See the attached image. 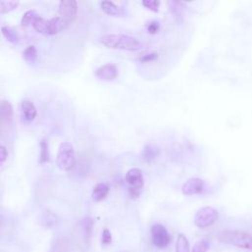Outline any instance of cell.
I'll return each instance as SVG.
<instances>
[{"label": "cell", "mask_w": 252, "mask_h": 252, "mask_svg": "<svg viewBox=\"0 0 252 252\" xmlns=\"http://www.w3.org/2000/svg\"><path fill=\"white\" fill-rule=\"evenodd\" d=\"M99 41L104 47L113 50L136 51L142 49V44L136 38L126 35H104Z\"/></svg>", "instance_id": "6da1fadb"}, {"label": "cell", "mask_w": 252, "mask_h": 252, "mask_svg": "<svg viewBox=\"0 0 252 252\" xmlns=\"http://www.w3.org/2000/svg\"><path fill=\"white\" fill-rule=\"evenodd\" d=\"M221 242L231 244L239 248L252 249V235L240 230H224L218 234Z\"/></svg>", "instance_id": "7a4b0ae2"}, {"label": "cell", "mask_w": 252, "mask_h": 252, "mask_svg": "<svg viewBox=\"0 0 252 252\" xmlns=\"http://www.w3.org/2000/svg\"><path fill=\"white\" fill-rule=\"evenodd\" d=\"M75 152L73 146L68 142H63L60 144L57 156L56 164L57 167L64 172H68L73 169L75 165Z\"/></svg>", "instance_id": "3957f363"}, {"label": "cell", "mask_w": 252, "mask_h": 252, "mask_svg": "<svg viewBox=\"0 0 252 252\" xmlns=\"http://www.w3.org/2000/svg\"><path fill=\"white\" fill-rule=\"evenodd\" d=\"M125 182L129 186V194L131 198H138L144 186V177L141 170L130 169L125 175Z\"/></svg>", "instance_id": "277c9868"}, {"label": "cell", "mask_w": 252, "mask_h": 252, "mask_svg": "<svg viewBox=\"0 0 252 252\" xmlns=\"http://www.w3.org/2000/svg\"><path fill=\"white\" fill-rule=\"evenodd\" d=\"M219 218L218 211L213 207H203L197 211L194 223L200 228H205L212 226Z\"/></svg>", "instance_id": "5b68a950"}, {"label": "cell", "mask_w": 252, "mask_h": 252, "mask_svg": "<svg viewBox=\"0 0 252 252\" xmlns=\"http://www.w3.org/2000/svg\"><path fill=\"white\" fill-rule=\"evenodd\" d=\"M153 244L159 249H165L171 242V235L168 229L161 224H155L151 227Z\"/></svg>", "instance_id": "8992f818"}, {"label": "cell", "mask_w": 252, "mask_h": 252, "mask_svg": "<svg viewBox=\"0 0 252 252\" xmlns=\"http://www.w3.org/2000/svg\"><path fill=\"white\" fill-rule=\"evenodd\" d=\"M58 11L60 17L68 21L69 23L75 20L78 13V3L74 0H62L59 2Z\"/></svg>", "instance_id": "52a82bcc"}, {"label": "cell", "mask_w": 252, "mask_h": 252, "mask_svg": "<svg viewBox=\"0 0 252 252\" xmlns=\"http://www.w3.org/2000/svg\"><path fill=\"white\" fill-rule=\"evenodd\" d=\"M205 189V182L203 179L199 177H192L189 178L181 188V191L184 195H195V194H200L204 191Z\"/></svg>", "instance_id": "ba28073f"}, {"label": "cell", "mask_w": 252, "mask_h": 252, "mask_svg": "<svg viewBox=\"0 0 252 252\" xmlns=\"http://www.w3.org/2000/svg\"><path fill=\"white\" fill-rule=\"evenodd\" d=\"M118 75V70L114 64L108 63L99 67L96 71V76L102 81H112Z\"/></svg>", "instance_id": "9c48e42d"}, {"label": "cell", "mask_w": 252, "mask_h": 252, "mask_svg": "<svg viewBox=\"0 0 252 252\" xmlns=\"http://www.w3.org/2000/svg\"><path fill=\"white\" fill-rule=\"evenodd\" d=\"M69 25V22L63 19L62 17H54L49 20L48 22V31L47 36H53L63 32Z\"/></svg>", "instance_id": "30bf717a"}, {"label": "cell", "mask_w": 252, "mask_h": 252, "mask_svg": "<svg viewBox=\"0 0 252 252\" xmlns=\"http://www.w3.org/2000/svg\"><path fill=\"white\" fill-rule=\"evenodd\" d=\"M20 108H21L22 116H23V118L26 121L31 122V121H33L36 118V116H37V108H36L35 104L31 101H28V100L22 101Z\"/></svg>", "instance_id": "8fae6325"}, {"label": "cell", "mask_w": 252, "mask_h": 252, "mask_svg": "<svg viewBox=\"0 0 252 252\" xmlns=\"http://www.w3.org/2000/svg\"><path fill=\"white\" fill-rule=\"evenodd\" d=\"M101 8L105 14L113 16V17H123L126 14V12L123 8L117 6L116 4H114L111 1H102L101 3Z\"/></svg>", "instance_id": "7c38bea8"}, {"label": "cell", "mask_w": 252, "mask_h": 252, "mask_svg": "<svg viewBox=\"0 0 252 252\" xmlns=\"http://www.w3.org/2000/svg\"><path fill=\"white\" fill-rule=\"evenodd\" d=\"M170 11L177 23H181L184 15V2L180 1H169Z\"/></svg>", "instance_id": "4fadbf2b"}, {"label": "cell", "mask_w": 252, "mask_h": 252, "mask_svg": "<svg viewBox=\"0 0 252 252\" xmlns=\"http://www.w3.org/2000/svg\"><path fill=\"white\" fill-rule=\"evenodd\" d=\"M13 116V107L8 101H1L0 103V118L2 123H8L11 121Z\"/></svg>", "instance_id": "5bb4252c"}, {"label": "cell", "mask_w": 252, "mask_h": 252, "mask_svg": "<svg viewBox=\"0 0 252 252\" xmlns=\"http://www.w3.org/2000/svg\"><path fill=\"white\" fill-rule=\"evenodd\" d=\"M109 187L105 183H98L92 192V198L95 202L102 201L108 194Z\"/></svg>", "instance_id": "9a60e30c"}, {"label": "cell", "mask_w": 252, "mask_h": 252, "mask_svg": "<svg viewBox=\"0 0 252 252\" xmlns=\"http://www.w3.org/2000/svg\"><path fill=\"white\" fill-rule=\"evenodd\" d=\"M22 58L29 64L35 63L38 59V50L36 47L30 46L28 47L22 53Z\"/></svg>", "instance_id": "2e32d148"}, {"label": "cell", "mask_w": 252, "mask_h": 252, "mask_svg": "<svg viewBox=\"0 0 252 252\" xmlns=\"http://www.w3.org/2000/svg\"><path fill=\"white\" fill-rule=\"evenodd\" d=\"M93 226H94V222L93 219L90 217H86L82 220L81 222V227L84 233V237L86 239V241H89L92 235V230H93Z\"/></svg>", "instance_id": "e0dca14e"}, {"label": "cell", "mask_w": 252, "mask_h": 252, "mask_svg": "<svg viewBox=\"0 0 252 252\" xmlns=\"http://www.w3.org/2000/svg\"><path fill=\"white\" fill-rule=\"evenodd\" d=\"M176 252H190L189 241L187 240L186 236L182 233H179L177 235L176 243Z\"/></svg>", "instance_id": "ac0fdd59"}, {"label": "cell", "mask_w": 252, "mask_h": 252, "mask_svg": "<svg viewBox=\"0 0 252 252\" xmlns=\"http://www.w3.org/2000/svg\"><path fill=\"white\" fill-rule=\"evenodd\" d=\"M1 32L3 37L10 43L12 44H17L19 41V37L18 34L16 33V31H14L12 28L7 27V26H2L1 27Z\"/></svg>", "instance_id": "d6986e66"}, {"label": "cell", "mask_w": 252, "mask_h": 252, "mask_svg": "<svg viewBox=\"0 0 252 252\" xmlns=\"http://www.w3.org/2000/svg\"><path fill=\"white\" fill-rule=\"evenodd\" d=\"M40 15L35 11V10H29L27 11L21 20V26L22 27H29V26H33L35 20L39 17Z\"/></svg>", "instance_id": "ffe728a7"}, {"label": "cell", "mask_w": 252, "mask_h": 252, "mask_svg": "<svg viewBox=\"0 0 252 252\" xmlns=\"http://www.w3.org/2000/svg\"><path fill=\"white\" fill-rule=\"evenodd\" d=\"M48 22H49V20L43 18L42 16H39V17L35 20V22H34V24H33V27H34V29H35L38 33L43 34V35H47V31H48Z\"/></svg>", "instance_id": "44dd1931"}, {"label": "cell", "mask_w": 252, "mask_h": 252, "mask_svg": "<svg viewBox=\"0 0 252 252\" xmlns=\"http://www.w3.org/2000/svg\"><path fill=\"white\" fill-rule=\"evenodd\" d=\"M18 1H13V0H11V1H4V0H1V1H0V13L4 14L13 11L18 7Z\"/></svg>", "instance_id": "7402d4cb"}, {"label": "cell", "mask_w": 252, "mask_h": 252, "mask_svg": "<svg viewBox=\"0 0 252 252\" xmlns=\"http://www.w3.org/2000/svg\"><path fill=\"white\" fill-rule=\"evenodd\" d=\"M159 154V149L152 146V145H148L145 147L144 152H143V159L146 162H151L154 159H156L157 155Z\"/></svg>", "instance_id": "603a6c76"}, {"label": "cell", "mask_w": 252, "mask_h": 252, "mask_svg": "<svg viewBox=\"0 0 252 252\" xmlns=\"http://www.w3.org/2000/svg\"><path fill=\"white\" fill-rule=\"evenodd\" d=\"M41 155H40V163L45 164L50 161V152H49V143L44 139L41 141Z\"/></svg>", "instance_id": "cb8c5ba5"}, {"label": "cell", "mask_w": 252, "mask_h": 252, "mask_svg": "<svg viewBox=\"0 0 252 252\" xmlns=\"http://www.w3.org/2000/svg\"><path fill=\"white\" fill-rule=\"evenodd\" d=\"M56 223H57V218H56V216L53 213L48 211V212H46L44 214V216H43V224L46 227H53Z\"/></svg>", "instance_id": "d4e9b609"}, {"label": "cell", "mask_w": 252, "mask_h": 252, "mask_svg": "<svg viewBox=\"0 0 252 252\" xmlns=\"http://www.w3.org/2000/svg\"><path fill=\"white\" fill-rule=\"evenodd\" d=\"M210 248V242L207 239H202L194 244L191 252H207Z\"/></svg>", "instance_id": "484cf974"}, {"label": "cell", "mask_w": 252, "mask_h": 252, "mask_svg": "<svg viewBox=\"0 0 252 252\" xmlns=\"http://www.w3.org/2000/svg\"><path fill=\"white\" fill-rule=\"evenodd\" d=\"M142 4L149 10L153 11V12H159V8H160V4L161 2L158 1V0H143Z\"/></svg>", "instance_id": "4316f807"}, {"label": "cell", "mask_w": 252, "mask_h": 252, "mask_svg": "<svg viewBox=\"0 0 252 252\" xmlns=\"http://www.w3.org/2000/svg\"><path fill=\"white\" fill-rule=\"evenodd\" d=\"M111 241H112L111 232L109 231V229L104 228V229L102 230V234H101V243H102L103 245H106V244L111 243Z\"/></svg>", "instance_id": "83f0119b"}, {"label": "cell", "mask_w": 252, "mask_h": 252, "mask_svg": "<svg viewBox=\"0 0 252 252\" xmlns=\"http://www.w3.org/2000/svg\"><path fill=\"white\" fill-rule=\"evenodd\" d=\"M160 31V24L157 21H153L148 25V33L151 35H155Z\"/></svg>", "instance_id": "f1b7e54d"}, {"label": "cell", "mask_w": 252, "mask_h": 252, "mask_svg": "<svg viewBox=\"0 0 252 252\" xmlns=\"http://www.w3.org/2000/svg\"><path fill=\"white\" fill-rule=\"evenodd\" d=\"M158 58V54L157 53H147V54H144L142 55L139 60L142 61V62H149V61H153L155 59Z\"/></svg>", "instance_id": "f546056e"}, {"label": "cell", "mask_w": 252, "mask_h": 252, "mask_svg": "<svg viewBox=\"0 0 252 252\" xmlns=\"http://www.w3.org/2000/svg\"><path fill=\"white\" fill-rule=\"evenodd\" d=\"M7 157H8L7 150L3 145H1L0 146V164L3 165L4 162L7 160Z\"/></svg>", "instance_id": "4dcf8cb0"}]
</instances>
